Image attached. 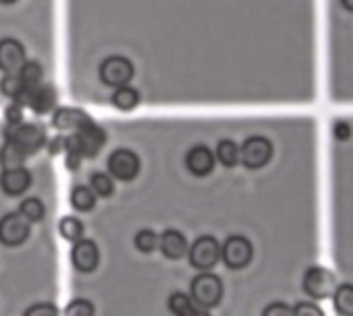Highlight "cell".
I'll list each match as a JSON object with an SVG mask.
<instances>
[{
  "label": "cell",
  "mask_w": 353,
  "mask_h": 316,
  "mask_svg": "<svg viewBox=\"0 0 353 316\" xmlns=\"http://www.w3.org/2000/svg\"><path fill=\"white\" fill-rule=\"evenodd\" d=\"M31 234V221L21 213H6L0 219V242L4 246H21Z\"/></svg>",
  "instance_id": "9c48e42d"
},
{
  "label": "cell",
  "mask_w": 353,
  "mask_h": 316,
  "mask_svg": "<svg viewBox=\"0 0 353 316\" xmlns=\"http://www.w3.org/2000/svg\"><path fill=\"white\" fill-rule=\"evenodd\" d=\"M139 91L130 85H124V87H116L114 93H112V106L120 112H130L139 106Z\"/></svg>",
  "instance_id": "ac0fdd59"
},
{
  "label": "cell",
  "mask_w": 353,
  "mask_h": 316,
  "mask_svg": "<svg viewBox=\"0 0 353 316\" xmlns=\"http://www.w3.org/2000/svg\"><path fill=\"white\" fill-rule=\"evenodd\" d=\"M333 298V306L337 310V315L353 316V286L352 284H341L335 288Z\"/></svg>",
  "instance_id": "d6986e66"
},
{
  "label": "cell",
  "mask_w": 353,
  "mask_h": 316,
  "mask_svg": "<svg viewBox=\"0 0 353 316\" xmlns=\"http://www.w3.org/2000/svg\"><path fill=\"white\" fill-rule=\"evenodd\" d=\"M25 60H27V54L19 39H14V37L0 39V70L19 72L21 66L25 64Z\"/></svg>",
  "instance_id": "7c38bea8"
},
{
  "label": "cell",
  "mask_w": 353,
  "mask_h": 316,
  "mask_svg": "<svg viewBox=\"0 0 353 316\" xmlns=\"http://www.w3.org/2000/svg\"><path fill=\"white\" fill-rule=\"evenodd\" d=\"M294 315V308L285 302H271L265 306L263 315L261 316H292Z\"/></svg>",
  "instance_id": "d6a6232c"
},
{
  "label": "cell",
  "mask_w": 353,
  "mask_h": 316,
  "mask_svg": "<svg viewBox=\"0 0 353 316\" xmlns=\"http://www.w3.org/2000/svg\"><path fill=\"white\" fill-rule=\"evenodd\" d=\"M252 255H254L252 244L244 236H230L221 246V261L225 263L228 269L234 271L246 269L252 261Z\"/></svg>",
  "instance_id": "8992f818"
},
{
  "label": "cell",
  "mask_w": 353,
  "mask_h": 316,
  "mask_svg": "<svg viewBox=\"0 0 353 316\" xmlns=\"http://www.w3.org/2000/svg\"><path fill=\"white\" fill-rule=\"evenodd\" d=\"M74 137L79 141V149H81L83 157H95L101 151V147L105 145V130L99 124H95L93 120L87 122L83 128H79L74 132Z\"/></svg>",
  "instance_id": "8fae6325"
},
{
  "label": "cell",
  "mask_w": 353,
  "mask_h": 316,
  "mask_svg": "<svg viewBox=\"0 0 353 316\" xmlns=\"http://www.w3.org/2000/svg\"><path fill=\"white\" fill-rule=\"evenodd\" d=\"M273 157V145L265 137H250L240 147V164L248 170L265 168Z\"/></svg>",
  "instance_id": "52a82bcc"
},
{
  "label": "cell",
  "mask_w": 353,
  "mask_h": 316,
  "mask_svg": "<svg viewBox=\"0 0 353 316\" xmlns=\"http://www.w3.org/2000/svg\"><path fill=\"white\" fill-rule=\"evenodd\" d=\"M95 315V308L89 300L85 298H74L72 302L66 304L64 308V316H93Z\"/></svg>",
  "instance_id": "f546056e"
},
{
  "label": "cell",
  "mask_w": 353,
  "mask_h": 316,
  "mask_svg": "<svg viewBox=\"0 0 353 316\" xmlns=\"http://www.w3.org/2000/svg\"><path fill=\"white\" fill-rule=\"evenodd\" d=\"M56 101H58V93H56V89H54V85L41 83V85H37V87L31 89L29 108H31L35 114H39V116L48 114L50 110L56 108Z\"/></svg>",
  "instance_id": "e0dca14e"
},
{
  "label": "cell",
  "mask_w": 353,
  "mask_h": 316,
  "mask_svg": "<svg viewBox=\"0 0 353 316\" xmlns=\"http://www.w3.org/2000/svg\"><path fill=\"white\" fill-rule=\"evenodd\" d=\"M91 120L93 118L89 114H85L83 110H79V108H60V110L54 112L52 124L58 130H79Z\"/></svg>",
  "instance_id": "2e32d148"
},
{
  "label": "cell",
  "mask_w": 353,
  "mask_h": 316,
  "mask_svg": "<svg viewBox=\"0 0 353 316\" xmlns=\"http://www.w3.org/2000/svg\"><path fill=\"white\" fill-rule=\"evenodd\" d=\"M70 261L72 267L81 273H91L99 265V248L93 240H77L72 250H70Z\"/></svg>",
  "instance_id": "30bf717a"
},
{
  "label": "cell",
  "mask_w": 353,
  "mask_h": 316,
  "mask_svg": "<svg viewBox=\"0 0 353 316\" xmlns=\"http://www.w3.org/2000/svg\"><path fill=\"white\" fill-rule=\"evenodd\" d=\"M190 298L199 308H215L223 298V284L217 275L203 271L190 282Z\"/></svg>",
  "instance_id": "6da1fadb"
},
{
  "label": "cell",
  "mask_w": 353,
  "mask_h": 316,
  "mask_svg": "<svg viewBox=\"0 0 353 316\" xmlns=\"http://www.w3.org/2000/svg\"><path fill=\"white\" fill-rule=\"evenodd\" d=\"M184 316H211V315H209V310H205V308H199V306H196V308H192L190 313H186Z\"/></svg>",
  "instance_id": "d590c367"
},
{
  "label": "cell",
  "mask_w": 353,
  "mask_h": 316,
  "mask_svg": "<svg viewBox=\"0 0 353 316\" xmlns=\"http://www.w3.org/2000/svg\"><path fill=\"white\" fill-rule=\"evenodd\" d=\"M134 66L126 56H110L99 64V79L108 87H124L132 81Z\"/></svg>",
  "instance_id": "277c9868"
},
{
  "label": "cell",
  "mask_w": 353,
  "mask_h": 316,
  "mask_svg": "<svg viewBox=\"0 0 353 316\" xmlns=\"http://www.w3.org/2000/svg\"><path fill=\"white\" fill-rule=\"evenodd\" d=\"M292 316H325V310L314 302H300L294 306V315Z\"/></svg>",
  "instance_id": "1f68e13d"
},
{
  "label": "cell",
  "mask_w": 353,
  "mask_h": 316,
  "mask_svg": "<svg viewBox=\"0 0 353 316\" xmlns=\"http://www.w3.org/2000/svg\"><path fill=\"white\" fill-rule=\"evenodd\" d=\"M302 286H304V292L312 298V300H327L335 294V288H337V279L335 275L325 269V267H310L306 273H304V279H302Z\"/></svg>",
  "instance_id": "5b68a950"
},
{
  "label": "cell",
  "mask_w": 353,
  "mask_h": 316,
  "mask_svg": "<svg viewBox=\"0 0 353 316\" xmlns=\"http://www.w3.org/2000/svg\"><path fill=\"white\" fill-rule=\"evenodd\" d=\"M188 261L196 271H211L221 261V244L213 236H201L188 248Z\"/></svg>",
  "instance_id": "3957f363"
},
{
  "label": "cell",
  "mask_w": 353,
  "mask_h": 316,
  "mask_svg": "<svg viewBox=\"0 0 353 316\" xmlns=\"http://www.w3.org/2000/svg\"><path fill=\"white\" fill-rule=\"evenodd\" d=\"M23 87H25V85H23V81H21V77H19L17 72H6V77H2V81H0V91H2V95H6V97H10V99H14V97L21 93Z\"/></svg>",
  "instance_id": "f1b7e54d"
},
{
  "label": "cell",
  "mask_w": 353,
  "mask_h": 316,
  "mask_svg": "<svg viewBox=\"0 0 353 316\" xmlns=\"http://www.w3.org/2000/svg\"><path fill=\"white\" fill-rule=\"evenodd\" d=\"M168 308L170 313L176 316H184L186 313H190L194 308V302L188 294H182V292H174L170 298H168Z\"/></svg>",
  "instance_id": "4316f807"
},
{
  "label": "cell",
  "mask_w": 353,
  "mask_h": 316,
  "mask_svg": "<svg viewBox=\"0 0 353 316\" xmlns=\"http://www.w3.org/2000/svg\"><path fill=\"white\" fill-rule=\"evenodd\" d=\"M25 159H27V155H25L17 145H12L10 141H6V143H4V147L0 149V164H2V168H4V170L23 168Z\"/></svg>",
  "instance_id": "603a6c76"
},
{
  "label": "cell",
  "mask_w": 353,
  "mask_h": 316,
  "mask_svg": "<svg viewBox=\"0 0 353 316\" xmlns=\"http://www.w3.org/2000/svg\"><path fill=\"white\" fill-rule=\"evenodd\" d=\"M341 4H343V8H347L350 12H353V0H341Z\"/></svg>",
  "instance_id": "8d00e7d4"
},
{
  "label": "cell",
  "mask_w": 353,
  "mask_h": 316,
  "mask_svg": "<svg viewBox=\"0 0 353 316\" xmlns=\"http://www.w3.org/2000/svg\"><path fill=\"white\" fill-rule=\"evenodd\" d=\"M4 120H6V124H10V126L25 122V120H23V108L17 106V103L12 101V103L4 110Z\"/></svg>",
  "instance_id": "836d02e7"
},
{
  "label": "cell",
  "mask_w": 353,
  "mask_h": 316,
  "mask_svg": "<svg viewBox=\"0 0 353 316\" xmlns=\"http://www.w3.org/2000/svg\"><path fill=\"white\" fill-rule=\"evenodd\" d=\"M31 186V174L27 168H12L0 174V188L8 197H19Z\"/></svg>",
  "instance_id": "5bb4252c"
},
{
  "label": "cell",
  "mask_w": 353,
  "mask_h": 316,
  "mask_svg": "<svg viewBox=\"0 0 353 316\" xmlns=\"http://www.w3.org/2000/svg\"><path fill=\"white\" fill-rule=\"evenodd\" d=\"M89 186L93 188V192L97 197H110L114 192V178L110 174H105V172H95L91 176Z\"/></svg>",
  "instance_id": "83f0119b"
},
{
  "label": "cell",
  "mask_w": 353,
  "mask_h": 316,
  "mask_svg": "<svg viewBox=\"0 0 353 316\" xmlns=\"http://www.w3.org/2000/svg\"><path fill=\"white\" fill-rule=\"evenodd\" d=\"M58 232H60V236H62L66 242H77V240H81V238H83V234H85V226H83V221H79L77 217L66 215V217H62V219H60V224H58Z\"/></svg>",
  "instance_id": "cb8c5ba5"
},
{
  "label": "cell",
  "mask_w": 353,
  "mask_h": 316,
  "mask_svg": "<svg viewBox=\"0 0 353 316\" xmlns=\"http://www.w3.org/2000/svg\"><path fill=\"white\" fill-rule=\"evenodd\" d=\"M95 199H97V195L93 192L91 186H74L70 192V205L83 213H87L95 207Z\"/></svg>",
  "instance_id": "44dd1931"
},
{
  "label": "cell",
  "mask_w": 353,
  "mask_h": 316,
  "mask_svg": "<svg viewBox=\"0 0 353 316\" xmlns=\"http://www.w3.org/2000/svg\"><path fill=\"white\" fill-rule=\"evenodd\" d=\"M333 135L337 141H350L352 139V124L350 122H337L333 126Z\"/></svg>",
  "instance_id": "e575fe53"
},
{
  "label": "cell",
  "mask_w": 353,
  "mask_h": 316,
  "mask_svg": "<svg viewBox=\"0 0 353 316\" xmlns=\"http://www.w3.org/2000/svg\"><path fill=\"white\" fill-rule=\"evenodd\" d=\"M23 316H60L58 315V308L50 302H39V304H33L25 310Z\"/></svg>",
  "instance_id": "4dcf8cb0"
},
{
  "label": "cell",
  "mask_w": 353,
  "mask_h": 316,
  "mask_svg": "<svg viewBox=\"0 0 353 316\" xmlns=\"http://www.w3.org/2000/svg\"><path fill=\"white\" fill-rule=\"evenodd\" d=\"M108 172L116 180L130 182L141 172V159L130 149H116V151H112V155L108 159Z\"/></svg>",
  "instance_id": "ba28073f"
},
{
  "label": "cell",
  "mask_w": 353,
  "mask_h": 316,
  "mask_svg": "<svg viewBox=\"0 0 353 316\" xmlns=\"http://www.w3.org/2000/svg\"><path fill=\"white\" fill-rule=\"evenodd\" d=\"M4 139L10 141L12 145H17L27 157L37 153L43 143H46V130L39 124H29V122H21V124H6L4 128Z\"/></svg>",
  "instance_id": "7a4b0ae2"
},
{
  "label": "cell",
  "mask_w": 353,
  "mask_h": 316,
  "mask_svg": "<svg viewBox=\"0 0 353 316\" xmlns=\"http://www.w3.org/2000/svg\"><path fill=\"white\" fill-rule=\"evenodd\" d=\"M215 157L219 159V164L223 168H236L240 164V147H238V143H234L232 139L219 141Z\"/></svg>",
  "instance_id": "ffe728a7"
},
{
  "label": "cell",
  "mask_w": 353,
  "mask_h": 316,
  "mask_svg": "<svg viewBox=\"0 0 353 316\" xmlns=\"http://www.w3.org/2000/svg\"><path fill=\"white\" fill-rule=\"evenodd\" d=\"M14 2H19V0H0V4H14Z\"/></svg>",
  "instance_id": "74e56055"
},
{
  "label": "cell",
  "mask_w": 353,
  "mask_h": 316,
  "mask_svg": "<svg viewBox=\"0 0 353 316\" xmlns=\"http://www.w3.org/2000/svg\"><path fill=\"white\" fill-rule=\"evenodd\" d=\"M134 246H137V250H141L145 255H151L159 246V236L153 230H149V228L139 230L137 236H134Z\"/></svg>",
  "instance_id": "484cf974"
},
{
  "label": "cell",
  "mask_w": 353,
  "mask_h": 316,
  "mask_svg": "<svg viewBox=\"0 0 353 316\" xmlns=\"http://www.w3.org/2000/svg\"><path fill=\"white\" fill-rule=\"evenodd\" d=\"M188 172L192 176H199V178H205L213 172L215 168V153L207 147V145H194L188 153H186V159H184Z\"/></svg>",
  "instance_id": "4fadbf2b"
},
{
  "label": "cell",
  "mask_w": 353,
  "mask_h": 316,
  "mask_svg": "<svg viewBox=\"0 0 353 316\" xmlns=\"http://www.w3.org/2000/svg\"><path fill=\"white\" fill-rule=\"evenodd\" d=\"M19 77L23 81V85L27 89H33L37 85H41V79H43V66L37 62V60H25V64L21 66L19 70Z\"/></svg>",
  "instance_id": "7402d4cb"
},
{
  "label": "cell",
  "mask_w": 353,
  "mask_h": 316,
  "mask_svg": "<svg viewBox=\"0 0 353 316\" xmlns=\"http://www.w3.org/2000/svg\"><path fill=\"white\" fill-rule=\"evenodd\" d=\"M19 213H21L27 221L37 224V221H41V219H43V215H46V207H43V203H41L39 199L29 197V199H25V201L21 203Z\"/></svg>",
  "instance_id": "d4e9b609"
},
{
  "label": "cell",
  "mask_w": 353,
  "mask_h": 316,
  "mask_svg": "<svg viewBox=\"0 0 353 316\" xmlns=\"http://www.w3.org/2000/svg\"><path fill=\"white\" fill-rule=\"evenodd\" d=\"M159 248H161V255L172 261H178L188 255V242L184 234L178 230H165L159 236Z\"/></svg>",
  "instance_id": "9a60e30c"
}]
</instances>
